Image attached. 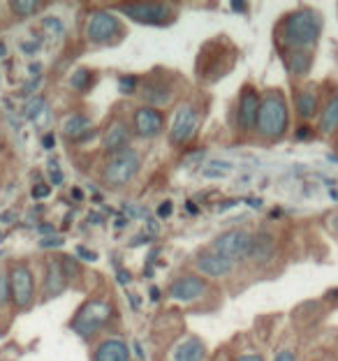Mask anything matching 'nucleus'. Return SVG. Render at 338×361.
<instances>
[{"instance_id": "nucleus-27", "label": "nucleus", "mask_w": 338, "mask_h": 361, "mask_svg": "<svg viewBox=\"0 0 338 361\" xmlns=\"http://www.w3.org/2000/svg\"><path fill=\"white\" fill-rule=\"evenodd\" d=\"M44 7V3H37V0H16V3H10V10L16 16H32L37 14Z\"/></svg>"}, {"instance_id": "nucleus-44", "label": "nucleus", "mask_w": 338, "mask_h": 361, "mask_svg": "<svg viewBox=\"0 0 338 361\" xmlns=\"http://www.w3.org/2000/svg\"><path fill=\"white\" fill-rule=\"evenodd\" d=\"M234 361H265V357L258 355V352H246V355H239Z\"/></svg>"}, {"instance_id": "nucleus-60", "label": "nucleus", "mask_w": 338, "mask_h": 361, "mask_svg": "<svg viewBox=\"0 0 338 361\" xmlns=\"http://www.w3.org/2000/svg\"><path fill=\"white\" fill-rule=\"evenodd\" d=\"M315 361H332V359H315Z\"/></svg>"}, {"instance_id": "nucleus-49", "label": "nucleus", "mask_w": 338, "mask_h": 361, "mask_svg": "<svg viewBox=\"0 0 338 361\" xmlns=\"http://www.w3.org/2000/svg\"><path fill=\"white\" fill-rule=\"evenodd\" d=\"M40 70H42V65H40V63H30V68H28L30 77H40Z\"/></svg>"}, {"instance_id": "nucleus-2", "label": "nucleus", "mask_w": 338, "mask_h": 361, "mask_svg": "<svg viewBox=\"0 0 338 361\" xmlns=\"http://www.w3.org/2000/svg\"><path fill=\"white\" fill-rule=\"evenodd\" d=\"M287 130H290V106L280 90L271 88L262 95L255 133L265 142H278L287 135Z\"/></svg>"}, {"instance_id": "nucleus-12", "label": "nucleus", "mask_w": 338, "mask_h": 361, "mask_svg": "<svg viewBox=\"0 0 338 361\" xmlns=\"http://www.w3.org/2000/svg\"><path fill=\"white\" fill-rule=\"evenodd\" d=\"M169 299L181 301V303H191L197 301L200 297H204L206 292V281L202 276H181L174 283L169 285Z\"/></svg>"}, {"instance_id": "nucleus-14", "label": "nucleus", "mask_w": 338, "mask_h": 361, "mask_svg": "<svg viewBox=\"0 0 338 361\" xmlns=\"http://www.w3.org/2000/svg\"><path fill=\"white\" fill-rule=\"evenodd\" d=\"M102 149L109 155L130 149V128L126 121H111L102 133Z\"/></svg>"}, {"instance_id": "nucleus-13", "label": "nucleus", "mask_w": 338, "mask_h": 361, "mask_svg": "<svg viewBox=\"0 0 338 361\" xmlns=\"http://www.w3.org/2000/svg\"><path fill=\"white\" fill-rule=\"evenodd\" d=\"M294 111L301 121H310L320 116V88L315 84H306L296 90Z\"/></svg>"}, {"instance_id": "nucleus-50", "label": "nucleus", "mask_w": 338, "mask_h": 361, "mask_svg": "<svg viewBox=\"0 0 338 361\" xmlns=\"http://www.w3.org/2000/svg\"><path fill=\"white\" fill-rule=\"evenodd\" d=\"M70 197H74V202H81V200H84V192H81V188H72Z\"/></svg>"}, {"instance_id": "nucleus-58", "label": "nucleus", "mask_w": 338, "mask_h": 361, "mask_svg": "<svg viewBox=\"0 0 338 361\" xmlns=\"http://www.w3.org/2000/svg\"><path fill=\"white\" fill-rule=\"evenodd\" d=\"M5 56H7V47L0 42V59H5Z\"/></svg>"}, {"instance_id": "nucleus-6", "label": "nucleus", "mask_w": 338, "mask_h": 361, "mask_svg": "<svg viewBox=\"0 0 338 361\" xmlns=\"http://www.w3.org/2000/svg\"><path fill=\"white\" fill-rule=\"evenodd\" d=\"M10 276V292H12V301L19 310H26L32 299H35V281H32V271L28 264L23 262H14L7 271Z\"/></svg>"}, {"instance_id": "nucleus-45", "label": "nucleus", "mask_w": 338, "mask_h": 361, "mask_svg": "<svg viewBox=\"0 0 338 361\" xmlns=\"http://www.w3.org/2000/svg\"><path fill=\"white\" fill-rule=\"evenodd\" d=\"M308 137H313V130H310V126H303V128L296 130V139H308Z\"/></svg>"}, {"instance_id": "nucleus-59", "label": "nucleus", "mask_w": 338, "mask_h": 361, "mask_svg": "<svg viewBox=\"0 0 338 361\" xmlns=\"http://www.w3.org/2000/svg\"><path fill=\"white\" fill-rule=\"evenodd\" d=\"M186 207H188V211H191V213H197V207H195V204H193V202H188V204H186Z\"/></svg>"}, {"instance_id": "nucleus-52", "label": "nucleus", "mask_w": 338, "mask_h": 361, "mask_svg": "<svg viewBox=\"0 0 338 361\" xmlns=\"http://www.w3.org/2000/svg\"><path fill=\"white\" fill-rule=\"evenodd\" d=\"M229 7H232L234 12H246V10H248V5H246V3H236V0H234V3H229Z\"/></svg>"}, {"instance_id": "nucleus-18", "label": "nucleus", "mask_w": 338, "mask_h": 361, "mask_svg": "<svg viewBox=\"0 0 338 361\" xmlns=\"http://www.w3.org/2000/svg\"><path fill=\"white\" fill-rule=\"evenodd\" d=\"M93 361H130V348L128 343L119 338H107L95 348Z\"/></svg>"}, {"instance_id": "nucleus-61", "label": "nucleus", "mask_w": 338, "mask_h": 361, "mask_svg": "<svg viewBox=\"0 0 338 361\" xmlns=\"http://www.w3.org/2000/svg\"><path fill=\"white\" fill-rule=\"evenodd\" d=\"M0 241H3V234H0Z\"/></svg>"}, {"instance_id": "nucleus-11", "label": "nucleus", "mask_w": 338, "mask_h": 361, "mask_svg": "<svg viewBox=\"0 0 338 361\" xmlns=\"http://www.w3.org/2000/svg\"><path fill=\"white\" fill-rule=\"evenodd\" d=\"M164 128V114L160 109H153V106H137L133 114V130L137 137L142 139H153L162 133Z\"/></svg>"}, {"instance_id": "nucleus-53", "label": "nucleus", "mask_w": 338, "mask_h": 361, "mask_svg": "<svg viewBox=\"0 0 338 361\" xmlns=\"http://www.w3.org/2000/svg\"><path fill=\"white\" fill-rule=\"evenodd\" d=\"M37 232H40V234H44V236H47V234H54V225H40V227H37Z\"/></svg>"}, {"instance_id": "nucleus-19", "label": "nucleus", "mask_w": 338, "mask_h": 361, "mask_svg": "<svg viewBox=\"0 0 338 361\" xmlns=\"http://www.w3.org/2000/svg\"><path fill=\"white\" fill-rule=\"evenodd\" d=\"M283 59L287 65V72H290L294 79H303L313 68V51L294 49V51H283Z\"/></svg>"}, {"instance_id": "nucleus-46", "label": "nucleus", "mask_w": 338, "mask_h": 361, "mask_svg": "<svg viewBox=\"0 0 338 361\" xmlns=\"http://www.w3.org/2000/svg\"><path fill=\"white\" fill-rule=\"evenodd\" d=\"M142 243H151V236H148V234H137V239L130 241V245H142Z\"/></svg>"}, {"instance_id": "nucleus-56", "label": "nucleus", "mask_w": 338, "mask_h": 361, "mask_svg": "<svg viewBox=\"0 0 338 361\" xmlns=\"http://www.w3.org/2000/svg\"><path fill=\"white\" fill-rule=\"evenodd\" d=\"M148 292H151V299H153V301H158V299H160V290H158V287H151Z\"/></svg>"}, {"instance_id": "nucleus-39", "label": "nucleus", "mask_w": 338, "mask_h": 361, "mask_svg": "<svg viewBox=\"0 0 338 361\" xmlns=\"http://www.w3.org/2000/svg\"><path fill=\"white\" fill-rule=\"evenodd\" d=\"M74 252H77V255L81 259H86V262H97V255H95L93 250H88L86 245H77V248H74Z\"/></svg>"}, {"instance_id": "nucleus-35", "label": "nucleus", "mask_w": 338, "mask_h": 361, "mask_svg": "<svg viewBox=\"0 0 338 361\" xmlns=\"http://www.w3.org/2000/svg\"><path fill=\"white\" fill-rule=\"evenodd\" d=\"M65 243L63 236H44L42 241H40V248H61Z\"/></svg>"}, {"instance_id": "nucleus-57", "label": "nucleus", "mask_w": 338, "mask_h": 361, "mask_svg": "<svg viewBox=\"0 0 338 361\" xmlns=\"http://www.w3.org/2000/svg\"><path fill=\"white\" fill-rule=\"evenodd\" d=\"M158 255H160V250H151V255H148V262H155V259H158Z\"/></svg>"}, {"instance_id": "nucleus-36", "label": "nucleus", "mask_w": 338, "mask_h": 361, "mask_svg": "<svg viewBox=\"0 0 338 361\" xmlns=\"http://www.w3.org/2000/svg\"><path fill=\"white\" fill-rule=\"evenodd\" d=\"M171 213H174V204H171V200H164L158 207V218L167 220V218H171Z\"/></svg>"}, {"instance_id": "nucleus-51", "label": "nucleus", "mask_w": 338, "mask_h": 361, "mask_svg": "<svg viewBox=\"0 0 338 361\" xmlns=\"http://www.w3.org/2000/svg\"><path fill=\"white\" fill-rule=\"evenodd\" d=\"M133 348H135V355L139 357V361H144V359H146V355H144L142 345H139V341H135V343H133Z\"/></svg>"}, {"instance_id": "nucleus-10", "label": "nucleus", "mask_w": 338, "mask_h": 361, "mask_svg": "<svg viewBox=\"0 0 338 361\" xmlns=\"http://www.w3.org/2000/svg\"><path fill=\"white\" fill-rule=\"evenodd\" d=\"M260 104H262V95L255 90L253 86H243L241 97H239V106H236V128L241 133H251L258 126V114H260Z\"/></svg>"}, {"instance_id": "nucleus-8", "label": "nucleus", "mask_w": 338, "mask_h": 361, "mask_svg": "<svg viewBox=\"0 0 338 361\" xmlns=\"http://www.w3.org/2000/svg\"><path fill=\"white\" fill-rule=\"evenodd\" d=\"M253 243V234L246 229H229V232L220 234L218 239H213V252L227 257V259H248Z\"/></svg>"}, {"instance_id": "nucleus-25", "label": "nucleus", "mask_w": 338, "mask_h": 361, "mask_svg": "<svg viewBox=\"0 0 338 361\" xmlns=\"http://www.w3.org/2000/svg\"><path fill=\"white\" fill-rule=\"evenodd\" d=\"M70 86L77 90V93H88L90 86H93V75H90L88 68H77L70 77Z\"/></svg>"}, {"instance_id": "nucleus-26", "label": "nucleus", "mask_w": 338, "mask_h": 361, "mask_svg": "<svg viewBox=\"0 0 338 361\" xmlns=\"http://www.w3.org/2000/svg\"><path fill=\"white\" fill-rule=\"evenodd\" d=\"M229 171H232V165L225 160H211L206 162V165L202 167V176L204 178H225Z\"/></svg>"}, {"instance_id": "nucleus-40", "label": "nucleus", "mask_w": 338, "mask_h": 361, "mask_svg": "<svg viewBox=\"0 0 338 361\" xmlns=\"http://www.w3.org/2000/svg\"><path fill=\"white\" fill-rule=\"evenodd\" d=\"M116 281H119V285L128 287V285H130V281H133V276H130L126 269H119V271H116Z\"/></svg>"}, {"instance_id": "nucleus-47", "label": "nucleus", "mask_w": 338, "mask_h": 361, "mask_svg": "<svg viewBox=\"0 0 338 361\" xmlns=\"http://www.w3.org/2000/svg\"><path fill=\"white\" fill-rule=\"evenodd\" d=\"M236 204H239V200H229V202H222V204H218V213H225L227 209L236 207Z\"/></svg>"}, {"instance_id": "nucleus-9", "label": "nucleus", "mask_w": 338, "mask_h": 361, "mask_svg": "<svg viewBox=\"0 0 338 361\" xmlns=\"http://www.w3.org/2000/svg\"><path fill=\"white\" fill-rule=\"evenodd\" d=\"M197 123H200V114H197L195 106L191 102L181 104L169 128V144L183 146L191 142L193 135L197 133Z\"/></svg>"}, {"instance_id": "nucleus-42", "label": "nucleus", "mask_w": 338, "mask_h": 361, "mask_svg": "<svg viewBox=\"0 0 338 361\" xmlns=\"http://www.w3.org/2000/svg\"><path fill=\"white\" fill-rule=\"evenodd\" d=\"M21 49H23V54H28V56L37 54L40 51V39H37V42H35V39H32V42H23Z\"/></svg>"}, {"instance_id": "nucleus-43", "label": "nucleus", "mask_w": 338, "mask_h": 361, "mask_svg": "<svg viewBox=\"0 0 338 361\" xmlns=\"http://www.w3.org/2000/svg\"><path fill=\"white\" fill-rule=\"evenodd\" d=\"M54 146H56V135H54V133H47V135L42 137V149H44V151H52Z\"/></svg>"}, {"instance_id": "nucleus-55", "label": "nucleus", "mask_w": 338, "mask_h": 361, "mask_svg": "<svg viewBox=\"0 0 338 361\" xmlns=\"http://www.w3.org/2000/svg\"><path fill=\"white\" fill-rule=\"evenodd\" d=\"M88 223H93V225H100L102 220H100V216H97V213H88Z\"/></svg>"}, {"instance_id": "nucleus-48", "label": "nucleus", "mask_w": 338, "mask_h": 361, "mask_svg": "<svg viewBox=\"0 0 338 361\" xmlns=\"http://www.w3.org/2000/svg\"><path fill=\"white\" fill-rule=\"evenodd\" d=\"M146 227H148V236L151 234H158V223L153 218H146Z\"/></svg>"}, {"instance_id": "nucleus-38", "label": "nucleus", "mask_w": 338, "mask_h": 361, "mask_svg": "<svg viewBox=\"0 0 338 361\" xmlns=\"http://www.w3.org/2000/svg\"><path fill=\"white\" fill-rule=\"evenodd\" d=\"M274 361H296V352L290 350V348H283V350H278V352H276Z\"/></svg>"}, {"instance_id": "nucleus-24", "label": "nucleus", "mask_w": 338, "mask_h": 361, "mask_svg": "<svg viewBox=\"0 0 338 361\" xmlns=\"http://www.w3.org/2000/svg\"><path fill=\"white\" fill-rule=\"evenodd\" d=\"M23 116H26L28 121H32V123H40V118H42V116H49L47 97L44 95L30 97V100L26 102V106H23Z\"/></svg>"}, {"instance_id": "nucleus-17", "label": "nucleus", "mask_w": 338, "mask_h": 361, "mask_svg": "<svg viewBox=\"0 0 338 361\" xmlns=\"http://www.w3.org/2000/svg\"><path fill=\"white\" fill-rule=\"evenodd\" d=\"M276 255V239L274 234L269 232H260V234H253V243H251V252H248V259L253 264H269L271 259Z\"/></svg>"}, {"instance_id": "nucleus-5", "label": "nucleus", "mask_w": 338, "mask_h": 361, "mask_svg": "<svg viewBox=\"0 0 338 361\" xmlns=\"http://www.w3.org/2000/svg\"><path fill=\"white\" fill-rule=\"evenodd\" d=\"M86 37L90 44H116L123 37V26L119 16L109 10H97L88 16Z\"/></svg>"}, {"instance_id": "nucleus-23", "label": "nucleus", "mask_w": 338, "mask_h": 361, "mask_svg": "<svg viewBox=\"0 0 338 361\" xmlns=\"http://www.w3.org/2000/svg\"><path fill=\"white\" fill-rule=\"evenodd\" d=\"M171 88L167 84H162V81H153V84H146L144 86V100L148 106H153V109H158V106H167L171 102Z\"/></svg>"}, {"instance_id": "nucleus-4", "label": "nucleus", "mask_w": 338, "mask_h": 361, "mask_svg": "<svg viewBox=\"0 0 338 361\" xmlns=\"http://www.w3.org/2000/svg\"><path fill=\"white\" fill-rule=\"evenodd\" d=\"M139 167H142V155H139L135 149H126L116 155H109L104 162V169H102L104 185L119 190V188L128 185L130 180L139 174Z\"/></svg>"}, {"instance_id": "nucleus-31", "label": "nucleus", "mask_w": 338, "mask_h": 361, "mask_svg": "<svg viewBox=\"0 0 338 361\" xmlns=\"http://www.w3.org/2000/svg\"><path fill=\"white\" fill-rule=\"evenodd\" d=\"M47 171H49V180H52L56 188L63 185V169H61V165L54 158L47 162Z\"/></svg>"}, {"instance_id": "nucleus-54", "label": "nucleus", "mask_w": 338, "mask_h": 361, "mask_svg": "<svg viewBox=\"0 0 338 361\" xmlns=\"http://www.w3.org/2000/svg\"><path fill=\"white\" fill-rule=\"evenodd\" d=\"M246 202H248L253 209H260V207H262V200H258V197H248Z\"/></svg>"}, {"instance_id": "nucleus-21", "label": "nucleus", "mask_w": 338, "mask_h": 361, "mask_svg": "<svg viewBox=\"0 0 338 361\" xmlns=\"http://www.w3.org/2000/svg\"><path fill=\"white\" fill-rule=\"evenodd\" d=\"M90 130H93V123H90V118L84 116V114H72V116L63 121V137L68 139V142L79 144Z\"/></svg>"}, {"instance_id": "nucleus-3", "label": "nucleus", "mask_w": 338, "mask_h": 361, "mask_svg": "<svg viewBox=\"0 0 338 361\" xmlns=\"http://www.w3.org/2000/svg\"><path fill=\"white\" fill-rule=\"evenodd\" d=\"M114 317V306L104 299H90L79 308V313L72 317V331L81 338H93V336L109 324Z\"/></svg>"}, {"instance_id": "nucleus-37", "label": "nucleus", "mask_w": 338, "mask_h": 361, "mask_svg": "<svg viewBox=\"0 0 338 361\" xmlns=\"http://www.w3.org/2000/svg\"><path fill=\"white\" fill-rule=\"evenodd\" d=\"M49 192H52V188L49 185H44V183H37L35 188H32V200H47L49 197Z\"/></svg>"}, {"instance_id": "nucleus-33", "label": "nucleus", "mask_w": 338, "mask_h": 361, "mask_svg": "<svg viewBox=\"0 0 338 361\" xmlns=\"http://www.w3.org/2000/svg\"><path fill=\"white\" fill-rule=\"evenodd\" d=\"M123 211H126V216H128V218H139V220H146V218H148L146 209L135 207V204H123Z\"/></svg>"}, {"instance_id": "nucleus-41", "label": "nucleus", "mask_w": 338, "mask_h": 361, "mask_svg": "<svg viewBox=\"0 0 338 361\" xmlns=\"http://www.w3.org/2000/svg\"><path fill=\"white\" fill-rule=\"evenodd\" d=\"M0 223L3 225H12V223H16V211H3L0 213Z\"/></svg>"}, {"instance_id": "nucleus-20", "label": "nucleus", "mask_w": 338, "mask_h": 361, "mask_svg": "<svg viewBox=\"0 0 338 361\" xmlns=\"http://www.w3.org/2000/svg\"><path fill=\"white\" fill-rule=\"evenodd\" d=\"M68 278H65L61 262H49L47 264V281H44V299H54L65 292Z\"/></svg>"}, {"instance_id": "nucleus-30", "label": "nucleus", "mask_w": 338, "mask_h": 361, "mask_svg": "<svg viewBox=\"0 0 338 361\" xmlns=\"http://www.w3.org/2000/svg\"><path fill=\"white\" fill-rule=\"evenodd\" d=\"M137 88H139V79L135 75H123L119 79V90L123 95H133Z\"/></svg>"}, {"instance_id": "nucleus-29", "label": "nucleus", "mask_w": 338, "mask_h": 361, "mask_svg": "<svg viewBox=\"0 0 338 361\" xmlns=\"http://www.w3.org/2000/svg\"><path fill=\"white\" fill-rule=\"evenodd\" d=\"M42 26H44V30H47V35H49V37H54L56 42H59V39H63L65 28H63V21L59 19V16H47V19L42 21Z\"/></svg>"}, {"instance_id": "nucleus-34", "label": "nucleus", "mask_w": 338, "mask_h": 361, "mask_svg": "<svg viewBox=\"0 0 338 361\" xmlns=\"http://www.w3.org/2000/svg\"><path fill=\"white\" fill-rule=\"evenodd\" d=\"M40 84H42V77H30V81H26V86H23V88L19 90V95H21V97L32 95V93L37 90Z\"/></svg>"}, {"instance_id": "nucleus-15", "label": "nucleus", "mask_w": 338, "mask_h": 361, "mask_svg": "<svg viewBox=\"0 0 338 361\" xmlns=\"http://www.w3.org/2000/svg\"><path fill=\"white\" fill-rule=\"evenodd\" d=\"M320 135L332 137L338 133V88H334L327 95V100L320 106V118H318Z\"/></svg>"}, {"instance_id": "nucleus-1", "label": "nucleus", "mask_w": 338, "mask_h": 361, "mask_svg": "<svg viewBox=\"0 0 338 361\" xmlns=\"http://www.w3.org/2000/svg\"><path fill=\"white\" fill-rule=\"evenodd\" d=\"M325 30L322 14L313 7H299V10L287 12L280 19L276 28L278 44L283 51H294V49H303V51H313V47L320 42Z\"/></svg>"}, {"instance_id": "nucleus-28", "label": "nucleus", "mask_w": 338, "mask_h": 361, "mask_svg": "<svg viewBox=\"0 0 338 361\" xmlns=\"http://www.w3.org/2000/svg\"><path fill=\"white\" fill-rule=\"evenodd\" d=\"M61 269H63V274H65V278H68V283H79L81 281V267H79V262L74 259L72 255H65L63 259H61Z\"/></svg>"}, {"instance_id": "nucleus-32", "label": "nucleus", "mask_w": 338, "mask_h": 361, "mask_svg": "<svg viewBox=\"0 0 338 361\" xmlns=\"http://www.w3.org/2000/svg\"><path fill=\"white\" fill-rule=\"evenodd\" d=\"M12 299V292H10V276L0 271V308L7 306V301Z\"/></svg>"}, {"instance_id": "nucleus-22", "label": "nucleus", "mask_w": 338, "mask_h": 361, "mask_svg": "<svg viewBox=\"0 0 338 361\" xmlns=\"http://www.w3.org/2000/svg\"><path fill=\"white\" fill-rule=\"evenodd\" d=\"M204 359H206V345L197 336L181 341L174 350V361H204Z\"/></svg>"}, {"instance_id": "nucleus-7", "label": "nucleus", "mask_w": 338, "mask_h": 361, "mask_svg": "<svg viewBox=\"0 0 338 361\" xmlns=\"http://www.w3.org/2000/svg\"><path fill=\"white\" fill-rule=\"evenodd\" d=\"M119 10L133 19L137 23H144V26H164L174 19V12L167 3H128L121 5Z\"/></svg>"}, {"instance_id": "nucleus-16", "label": "nucleus", "mask_w": 338, "mask_h": 361, "mask_svg": "<svg viewBox=\"0 0 338 361\" xmlns=\"http://www.w3.org/2000/svg\"><path fill=\"white\" fill-rule=\"evenodd\" d=\"M197 269H200V274L206 278H222V276L232 274L234 262L218 255V252H202V255L197 257Z\"/></svg>"}]
</instances>
